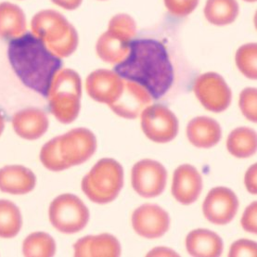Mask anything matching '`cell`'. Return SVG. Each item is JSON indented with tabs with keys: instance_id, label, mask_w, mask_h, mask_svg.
<instances>
[{
	"instance_id": "1",
	"label": "cell",
	"mask_w": 257,
	"mask_h": 257,
	"mask_svg": "<svg viewBox=\"0 0 257 257\" xmlns=\"http://www.w3.org/2000/svg\"><path fill=\"white\" fill-rule=\"evenodd\" d=\"M122 79L143 86L155 99L165 96L174 82V69L166 47L150 38L134 39L128 55L114 67Z\"/></svg>"
},
{
	"instance_id": "2",
	"label": "cell",
	"mask_w": 257,
	"mask_h": 257,
	"mask_svg": "<svg viewBox=\"0 0 257 257\" xmlns=\"http://www.w3.org/2000/svg\"><path fill=\"white\" fill-rule=\"evenodd\" d=\"M8 57L23 84L47 98L50 84L61 70V58L53 55L32 33L11 40Z\"/></svg>"
},
{
	"instance_id": "3",
	"label": "cell",
	"mask_w": 257,
	"mask_h": 257,
	"mask_svg": "<svg viewBox=\"0 0 257 257\" xmlns=\"http://www.w3.org/2000/svg\"><path fill=\"white\" fill-rule=\"evenodd\" d=\"M32 34L39 38L49 51L58 58L72 55L78 46V34L61 13L44 10L31 22Z\"/></svg>"
},
{
	"instance_id": "4",
	"label": "cell",
	"mask_w": 257,
	"mask_h": 257,
	"mask_svg": "<svg viewBox=\"0 0 257 257\" xmlns=\"http://www.w3.org/2000/svg\"><path fill=\"white\" fill-rule=\"evenodd\" d=\"M81 95L79 74L72 69H61L52 80L47 96L49 109L58 121L71 123L78 117Z\"/></svg>"
},
{
	"instance_id": "5",
	"label": "cell",
	"mask_w": 257,
	"mask_h": 257,
	"mask_svg": "<svg viewBox=\"0 0 257 257\" xmlns=\"http://www.w3.org/2000/svg\"><path fill=\"white\" fill-rule=\"evenodd\" d=\"M123 186L122 166L111 158L99 160L82 180V190L95 203L113 202Z\"/></svg>"
},
{
	"instance_id": "6",
	"label": "cell",
	"mask_w": 257,
	"mask_h": 257,
	"mask_svg": "<svg viewBox=\"0 0 257 257\" xmlns=\"http://www.w3.org/2000/svg\"><path fill=\"white\" fill-rule=\"evenodd\" d=\"M49 221L58 231L74 234L86 227L89 211L78 197L71 193L61 194L50 203Z\"/></svg>"
},
{
	"instance_id": "7",
	"label": "cell",
	"mask_w": 257,
	"mask_h": 257,
	"mask_svg": "<svg viewBox=\"0 0 257 257\" xmlns=\"http://www.w3.org/2000/svg\"><path fill=\"white\" fill-rule=\"evenodd\" d=\"M141 127L149 140L167 143L178 135V120L165 105H152L141 112Z\"/></svg>"
},
{
	"instance_id": "8",
	"label": "cell",
	"mask_w": 257,
	"mask_h": 257,
	"mask_svg": "<svg viewBox=\"0 0 257 257\" xmlns=\"http://www.w3.org/2000/svg\"><path fill=\"white\" fill-rule=\"evenodd\" d=\"M61 160L68 168L84 164L97 149L96 137L90 130L79 127L58 137Z\"/></svg>"
},
{
	"instance_id": "9",
	"label": "cell",
	"mask_w": 257,
	"mask_h": 257,
	"mask_svg": "<svg viewBox=\"0 0 257 257\" xmlns=\"http://www.w3.org/2000/svg\"><path fill=\"white\" fill-rule=\"evenodd\" d=\"M197 98L206 110L222 112L231 103L232 93L226 81L216 73L200 75L194 84Z\"/></svg>"
},
{
	"instance_id": "10",
	"label": "cell",
	"mask_w": 257,
	"mask_h": 257,
	"mask_svg": "<svg viewBox=\"0 0 257 257\" xmlns=\"http://www.w3.org/2000/svg\"><path fill=\"white\" fill-rule=\"evenodd\" d=\"M167 172L159 162L154 160H141L131 172L132 187L138 194L144 198L161 195L166 189Z\"/></svg>"
},
{
	"instance_id": "11",
	"label": "cell",
	"mask_w": 257,
	"mask_h": 257,
	"mask_svg": "<svg viewBox=\"0 0 257 257\" xmlns=\"http://www.w3.org/2000/svg\"><path fill=\"white\" fill-rule=\"evenodd\" d=\"M238 208V198L232 190L226 187L212 189L202 204L205 218L215 225H227L231 222Z\"/></svg>"
},
{
	"instance_id": "12",
	"label": "cell",
	"mask_w": 257,
	"mask_h": 257,
	"mask_svg": "<svg viewBox=\"0 0 257 257\" xmlns=\"http://www.w3.org/2000/svg\"><path fill=\"white\" fill-rule=\"evenodd\" d=\"M132 227L136 233L145 239H158L170 227L168 213L155 204H143L132 214Z\"/></svg>"
},
{
	"instance_id": "13",
	"label": "cell",
	"mask_w": 257,
	"mask_h": 257,
	"mask_svg": "<svg viewBox=\"0 0 257 257\" xmlns=\"http://www.w3.org/2000/svg\"><path fill=\"white\" fill-rule=\"evenodd\" d=\"M124 80L110 70L98 69L86 78V91L90 98L100 103L110 105L121 95Z\"/></svg>"
},
{
	"instance_id": "14",
	"label": "cell",
	"mask_w": 257,
	"mask_h": 257,
	"mask_svg": "<svg viewBox=\"0 0 257 257\" xmlns=\"http://www.w3.org/2000/svg\"><path fill=\"white\" fill-rule=\"evenodd\" d=\"M152 98L143 86L125 80L121 95L109 107L118 116L135 119L152 102Z\"/></svg>"
},
{
	"instance_id": "15",
	"label": "cell",
	"mask_w": 257,
	"mask_h": 257,
	"mask_svg": "<svg viewBox=\"0 0 257 257\" xmlns=\"http://www.w3.org/2000/svg\"><path fill=\"white\" fill-rule=\"evenodd\" d=\"M202 190V178L194 166L182 165L174 173L172 194L184 205H189L200 196Z\"/></svg>"
},
{
	"instance_id": "16",
	"label": "cell",
	"mask_w": 257,
	"mask_h": 257,
	"mask_svg": "<svg viewBox=\"0 0 257 257\" xmlns=\"http://www.w3.org/2000/svg\"><path fill=\"white\" fill-rule=\"evenodd\" d=\"M15 133L27 141H36L45 135L49 128V118L43 110L27 108L19 110L13 117Z\"/></svg>"
},
{
	"instance_id": "17",
	"label": "cell",
	"mask_w": 257,
	"mask_h": 257,
	"mask_svg": "<svg viewBox=\"0 0 257 257\" xmlns=\"http://www.w3.org/2000/svg\"><path fill=\"white\" fill-rule=\"evenodd\" d=\"M37 185V177L25 166L13 165L0 169V190L13 195L31 192Z\"/></svg>"
},
{
	"instance_id": "18",
	"label": "cell",
	"mask_w": 257,
	"mask_h": 257,
	"mask_svg": "<svg viewBox=\"0 0 257 257\" xmlns=\"http://www.w3.org/2000/svg\"><path fill=\"white\" fill-rule=\"evenodd\" d=\"M74 256L117 257L121 255L118 239L108 233L86 236L75 242Z\"/></svg>"
},
{
	"instance_id": "19",
	"label": "cell",
	"mask_w": 257,
	"mask_h": 257,
	"mask_svg": "<svg viewBox=\"0 0 257 257\" xmlns=\"http://www.w3.org/2000/svg\"><path fill=\"white\" fill-rule=\"evenodd\" d=\"M187 136L192 145L201 149H210L221 140L220 124L210 117L200 116L192 119L187 127Z\"/></svg>"
},
{
	"instance_id": "20",
	"label": "cell",
	"mask_w": 257,
	"mask_h": 257,
	"mask_svg": "<svg viewBox=\"0 0 257 257\" xmlns=\"http://www.w3.org/2000/svg\"><path fill=\"white\" fill-rule=\"evenodd\" d=\"M186 248L191 256L218 257L223 252V240L209 229H194L186 238Z\"/></svg>"
},
{
	"instance_id": "21",
	"label": "cell",
	"mask_w": 257,
	"mask_h": 257,
	"mask_svg": "<svg viewBox=\"0 0 257 257\" xmlns=\"http://www.w3.org/2000/svg\"><path fill=\"white\" fill-rule=\"evenodd\" d=\"M131 41L113 31L107 30L98 38L97 54L105 62L118 64L128 55Z\"/></svg>"
},
{
	"instance_id": "22",
	"label": "cell",
	"mask_w": 257,
	"mask_h": 257,
	"mask_svg": "<svg viewBox=\"0 0 257 257\" xmlns=\"http://www.w3.org/2000/svg\"><path fill=\"white\" fill-rule=\"evenodd\" d=\"M26 33V17L20 7L11 3H0V37L13 40Z\"/></svg>"
},
{
	"instance_id": "23",
	"label": "cell",
	"mask_w": 257,
	"mask_h": 257,
	"mask_svg": "<svg viewBox=\"0 0 257 257\" xmlns=\"http://www.w3.org/2000/svg\"><path fill=\"white\" fill-rule=\"evenodd\" d=\"M237 0H207L204 6V17L211 25H231L239 15Z\"/></svg>"
},
{
	"instance_id": "24",
	"label": "cell",
	"mask_w": 257,
	"mask_h": 257,
	"mask_svg": "<svg viewBox=\"0 0 257 257\" xmlns=\"http://www.w3.org/2000/svg\"><path fill=\"white\" fill-rule=\"evenodd\" d=\"M256 132L250 127H238L227 141L228 153L236 158H248L256 152Z\"/></svg>"
},
{
	"instance_id": "25",
	"label": "cell",
	"mask_w": 257,
	"mask_h": 257,
	"mask_svg": "<svg viewBox=\"0 0 257 257\" xmlns=\"http://www.w3.org/2000/svg\"><path fill=\"white\" fill-rule=\"evenodd\" d=\"M23 227V216L18 206L11 201L0 200V238L13 239Z\"/></svg>"
},
{
	"instance_id": "26",
	"label": "cell",
	"mask_w": 257,
	"mask_h": 257,
	"mask_svg": "<svg viewBox=\"0 0 257 257\" xmlns=\"http://www.w3.org/2000/svg\"><path fill=\"white\" fill-rule=\"evenodd\" d=\"M56 252V242L48 233L34 232L26 237L23 243L25 256H53Z\"/></svg>"
},
{
	"instance_id": "27",
	"label": "cell",
	"mask_w": 257,
	"mask_h": 257,
	"mask_svg": "<svg viewBox=\"0 0 257 257\" xmlns=\"http://www.w3.org/2000/svg\"><path fill=\"white\" fill-rule=\"evenodd\" d=\"M237 67L247 78H257V46L255 43L246 44L239 48L235 56Z\"/></svg>"
},
{
	"instance_id": "28",
	"label": "cell",
	"mask_w": 257,
	"mask_h": 257,
	"mask_svg": "<svg viewBox=\"0 0 257 257\" xmlns=\"http://www.w3.org/2000/svg\"><path fill=\"white\" fill-rule=\"evenodd\" d=\"M40 161L43 166L50 171L61 172L68 169L67 166L61 160L58 137L47 142L42 147L40 152Z\"/></svg>"
},
{
	"instance_id": "29",
	"label": "cell",
	"mask_w": 257,
	"mask_h": 257,
	"mask_svg": "<svg viewBox=\"0 0 257 257\" xmlns=\"http://www.w3.org/2000/svg\"><path fill=\"white\" fill-rule=\"evenodd\" d=\"M108 30L113 31L122 37L133 40L137 32V25L134 19L128 14H117L110 19L108 25Z\"/></svg>"
},
{
	"instance_id": "30",
	"label": "cell",
	"mask_w": 257,
	"mask_h": 257,
	"mask_svg": "<svg viewBox=\"0 0 257 257\" xmlns=\"http://www.w3.org/2000/svg\"><path fill=\"white\" fill-rule=\"evenodd\" d=\"M239 108L249 121L255 122L257 120L256 88L247 87L239 95Z\"/></svg>"
},
{
	"instance_id": "31",
	"label": "cell",
	"mask_w": 257,
	"mask_h": 257,
	"mask_svg": "<svg viewBox=\"0 0 257 257\" xmlns=\"http://www.w3.org/2000/svg\"><path fill=\"white\" fill-rule=\"evenodd\" d=\"M169 13L177 17H186L195 11L200 0H164Z\"/></svg>"
},
{
	"instance_id": "32",
	"label": "cell",
	"mask_w": 257,
	"mask_h": 257,
	"mask_svg": "<svg viewBox=\"0 0 257 257\" xmlns=\"http://www.w3.org/2000/svg\"><path fill=\"white\" fill-rule=\"evenodd\" d=\"M257 253V245L255 241L241 239L235 241L228 253L229 257H255Z\"/></svg>"
},
{
	"instance_id": "33",
	"label": "cell",
	"mask_w": 257,
	"mask_h": 257,
	"mask_svg": "<svg viewBox=\"0 0 257 257\" xmlns=\"http://www.w3.org/2000/svg\"><path fill=\"white\" fill-rule=\"evenodd\" d=\"M257 203L251 202V204L245 209L244 213L241 217V227L245 231L255 234L257 231Z\"/></svg>"
},
{
	"instance_id": "34",
	"label": "cell",
	"mask_w": 257,
	"mask_h": 257,
	"mask_svg": "<svg viewBox=\"0 0 257 257\" xmlns=\"http://www.w3.org/2000/svg\"><path fill=\"white\" fill-rule=\"evenodd\" d=\"M256 164L252 166L248 169V171L245 174L244 183L247 190L251 193L255 195L257 191V170Z\"/></svg>"
},
{
	"instance_id": "35",
	"label": "cell",
	"mask_w": 257,
	"mask_h": 257,
	"mask_svg": "<svg viewBox=\"0 0 257 257\" xmlns=\"http://www.w3.org/2000/svg\"><path fill=\"white\" fill-rule=\"evenodd\" d=\"M55 5L67 11H74L79 8L83 0H51Z\"/></svg>"
},
{
	"instance_id": "36",
	"label": "cell",
	"mask_w": 257,
	"mask_h": 257,
	"mask_svg": "<svg viewBox=\"0 0 257 257\" xmlns=\"http://www.w3.org/2000/svg\"><path fill=\"white\" fill-rule=\"evenodd\" d=\"M147 256H178V254L166 247H158L150 251Z\"/></svg>"
},
{
	"instance_id": "37",
	"label": "cell",
	"mask_w": 257,
	"mask_h": 257,
	"mask_svg": "<svg viewBox=\"0 0 257 257\" xmlns=\"http://www.w3.org/2000/svg\"><path fill=\"white\" fill-rule=\"evenodd\" d=\"M4 127H5V121H4V117H3L1 111H0V136L3 133Z\"/></svg>"
},
{
	"instance_id": "38",
	"label": "cell",
	"mask_w": 257,
	"mask_h": 257,
	"mask_svg": "<svg viewBox=\"0 0 257 257\" xmlns=\"http://www.w3.org/2000/svg\"><path fill=\"white\" fill-rule=\"evenodd\" d=\"M246 2H255L256 0H244Z\"/></svg>"
}]
</instances>
